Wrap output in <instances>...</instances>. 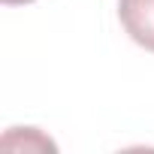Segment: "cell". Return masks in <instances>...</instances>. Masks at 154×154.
<instances>
[{"label":"cell","instance_id":"obj_1","mask_svg":"<svg viewBox=\"0 0 154 154\" xmlns=\"http://www.w3.org/2000/svg\"><path fill=\"white\" fill-rule=\"evenodd\" d=\"M118 18L136 45L154 51V0H118Z\"/></svg>","mask_w":154,"mask_h":154},{"label":"cell","instance_id":"obj_2","mask_svg":"<svg viewBox=\"0 0 154 154\" xmlns=\"http://www.w3.org/2000/svg\"><path fill=\"white\" fill-rule=\"evenodd\" d=\"M6 6H21V3H33V0H3Z\"/></svg>","mask_w":154,"mask_h":154}]
</instances>
